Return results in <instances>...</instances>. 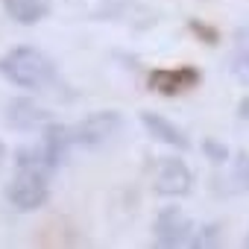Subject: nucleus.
<instances>
[{
    "mask_svg": "<svg viewBox=\"0 0 249 249\" xmlns=\"http://www.w3.org/2000/svg\"><path fill=\"white\" fill-rule=\"evenodd\" d=\"M202 82V73L194 65H182V68H156L150 73V88L161 97H176L185 91H194Z\"/></svg>",
    "mask_w": 249,
    "mask_h": 249,
    "instance_id": "423d86ee",
    "label": "nucleus"
},
{
    "mask_svg": "<svg viewBox=\"0 0 249 249\" xmlns=\"http://www.w3.org/2000/svg\"><path fill=\"white\" fill-rule=\"evenodd\" d=\"M243 246H249V231H246V237H243Z\"/></svg>",
    "mask_w": 249,
    "mask_h": 249,
    "instance_id": "dca6fc26",
    "label": "nucleus"
},
{
    "mask_svg": "<svg viewBox=\"0 0 249 249\" xmlns=\"http://www.w3.org/2000/svg\"><path fill=\"white\" fill-rule=\"evenodd\" d=\"M120 129H123V117L117 111H94L79 123H73L71 135H73V147L94 150V147H103L108 138H114Z\"/></svg>",
    "mask_w": 249,
    "mask_h": 249,
    "instance_id": "7ed1b4c3",
    "label": "nucleus"
},
{
    "mask_svg": "<svg viewBox=\"0 0 249 249\" xmlns=\"http://www.w3.org/2000/svg\"><path fill=\"white\" fill-rule=\"evenodd\" d=\"M50 176L53 170L47 167L41 147L30 144L15 153V176L9 182V202L18 211H36L50 199Z\"/></svg>",
    "mask_w": 249,
    "mask_h": 249,
    "instance_id": "f257e3e1",
    "label": "nucleus"
},
{
    "mask_svg": "<svg viewBox=\"0 0 249 249\" xmlns=\"http://www.w3.org/2000/svg\"><path fill=\"white\" fill-rule=\"evenodd\" d=\"M194 231V223L191 217L176 208V205H164L159 214H156V223H153V237L159 246L164 249H173V246H185L188 237Z\"/></svg>",
    "mask_w": 249,
    "mask_h": 249,
    "instance_id": "39448f33",
    "label": "nucleus"
},
{
    "mask_svg": "<svg viewBox=\"0 0 249 249\" xmlns=\"http://www.w3.org/2000/svg\"><path fill=\"white\" fill-rule=\"evenodd\" d=\"M237 182H240L243 188H249V156H243V159L237 161Z\"/></svg>",
    "mask_w": 249,
    "mask_h": 249,
    "instance_id": "4468645a",
    "label": "nucleus"
},
{
    "mask_svg": "<svg viewBox=\"0 0 249 249\" xmlns=\"http://www.w3.org/2000/svg\"><path fill=\"white\" fill-rule=\"evenodd\" d=\"M229 71H231V76H234L237 82L249 85V50L234 53V56H231V62H229Z\"/></svg>",
    "mask_w": 249,
    "mask_h": 249,
    "instance_id": "f8f14e48",
    "label": "nucleus"
},
{
    "mask_svg": "<svg viewBox=\"0 0 249 249\" xmlns=\"http://www.w3.org/2000/svg\"><path fill=\"white\" fill-rule=\"evenodd\" d=\"M220 243H223V229L217 223H202L188 237V246H196V249H208V246H220Z\"/></svg>",
    "mask_w": 249,
    "mask_h": 249,
    "instance_id": "9b49d317",
    "label": "nucleus"
},
{
    "mask_svg": "<svg viewBox=\"0 0 249 249\" xmlns=\"http://www.w3.org/2000/svg\"><path fill=\"white\" fill-rule=\"evenodd\" d=\"M237 117H240V120H249V94L237 103Z\"/></svg>",
    "mask_w": 249,
    "mask_h": 249,
    "instance_id": "2eb2a0df",
    "label": "nucleus"
},
{
    "mask_svg": "<svg viewBox=\"0 0 249 249\" xmlns=\"http://www.w3.org/2000/svg\"><path fill=\"white\" fill-rule=\"evenodd\" d=\"M3 114H6L3 117L6 126L15 129V132H44L50 123H53V114L44 106H38L36 100H30V97L9 100L6 108H3Z\"/></svg>",
    "mask_w": 249,
    "mask_h": 249,
    "instance_id": "20e7f679",
    "label": "nucleus"
},
{
    "mask_svg": "<svg viewBox=\"0 0 249 249\" xmlns=\"http://www.w3.org/2000/svg\"><path fill=\"white\" fill-rule=\"evenodd\" d=\"M194 188V173L182 159H161L159 170H156V182L153 191L159 196H185Z\"/></svg>",
    "mask_w": 249,
    "mask_h": 249,
    "instance_id": "0eeeda50",
    "label": "nucleus"
},
{
    "mask_svg": "<svg viewBox=\"0 0 249 249\" xmlns=\"http://www.w3.org/2000/svg\"><path fill=\"white\" fill-rule=\"evenodd\" d=\"M3 153H6V150H3V144H0V161H3Z\"/></svg>",
    "mask_w": 249,
    "mask_h": 249,
    "instance_id": "f3484780",
    "label": "nucleus"
},
{
    "mask_svg": "<svg viewBox=\"0 0 249 249\" xmlns=\"http://www.w3.org/2000/svg\"><path fill=\"white\" fill-rule=\"evenodd\" d=\"M138 117H141V126L147 129V135H150L153 141L167 144V147H173V150H179V153L191 150V141H188L185 129H179L176 123H173V120H167L164 114H156V111H141Z\"/></svg>",
    "mask_w": 249,
    "mask_h": 249,
    "instance_id": "6e6552de",
    "label": "nucleus"
},
{
    "mask_svg": "<svg viewBox=\"0 0 249 249\" xmlns=\"http://www.w3.org/2000/svg\"><path fill=\"white\" fill-rule=\"evenodd\" d=\"M38 147H41V156H44L47 167L56 173V170L65 164L68 153L73 150V135H71V126H62V123H50V126L41 132Z\"/></svg>",
    "mask_w": 249,
    "mask_h": 249,
    "instance_id": "1a4fd4ad",
    "label": "nucleus"
},
{
    "mask_svg": "<svg viewBox=\"0 0 249 249\" xmlns=\"http://www.w3.org/2000/svg\"><path fill=\"white\" fill-rule=\"evenodd\" d=\"M3 9L15 24L33 27V24H41L50 15L53 0H3Z\"/></svg>",
    "mask_w": 249,
    "mask_h": 249,
    "instance_id": "9d476101",
    "label": "nucleus"
},
{
    "mask_svg": "<svg viewBox=\"0 0 249 249\" xmlns=\"http://www.w3.org/2000/svg\"><path fill=\"white\" fill-rule=\"evenodd\" d=\"M0 76L27 91H44L59 82L53 59L33 44H18L0 56Z\"/></svg>",
    "mask_w": 249,
    "mask_h": 249,
    "instance_id": "f03ea898",
    "label": "nucleus"
},
{
    "mask_svg": "<svg viewBox=\"0 0 249 249\" xmlns=\"http://www.w3.org/2000/svg\"><path fill=\"white\" fill-rule=\"evenodd\" d=\"M202 153H205V159H208V161H214V164L229 161V147H226V144H220L217 138H205V141H202Z\"/></svg>",
    "mask_w": 249,
    "mask_h": 249,
    "instance_id": "ddd939ff",
    "label": "nucleus"
}]
</instances>
